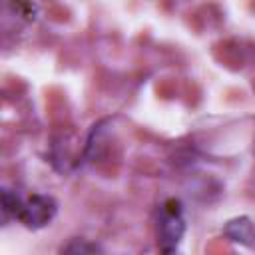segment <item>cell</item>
<instances>
[{
	"mask_svg": "<svg viewBox=\"0 0 255 255\" xmlns=\"http://www.w3.org/2000/svg\"><path fill=\"white\" fill-rule=\"evenodd\" d=\"M56 201L48 195H32L28 197L24 203H22V209H20V215L18 219L26 225V227H32V229H38V227H44L48 225L54 215H56Z\"/></svg>",
	"mask_w": 255,
	"mask_h": 255,
	"instance_id": "7a4b0ae2",
	"label": "cell"
},
{
	"mask_svg": "<svg viewBox=\"0 0 255 255\" xmlns=\"http://www.w3.org/2000/svg\"><path fill=\"white\" fill-rule=\"evenodd\" d=\"M62 251H66V253H96V251H102L96 243H88L86 239H74L70 245H66Z\"/></svg>",
	"mask_w": 255,
	"mask_h": 255,
	"instance_id": "277c9868",
	"label": "cell"
},
{
	"mask_svg": "<svg viewBox=\"0 0 255 255\" xmlns=\"http://www.w3.org/2000/svg\"><path fill=\"white\" fill-rule=\"evenodd\" d=\"M185 231V219L181 211V203L177 199H169L159 209V221H157V235H159V247L165 253H171L177 249L181 237Z\"/></svg>",
	"mask_w": 255,
	"mask_h": 255,
	"instance_id": "6da1fadb",
	"label": "cell"
},
{
	"mask_svg": "<svg viewBox=\"0 0 255 255\" xmlns=\"http://www.w3.org/2000/svg\"><path fill=\"white\" fill-rule=\"evenodd\" d=\"M227 235L233 241H241V243H251L255 239V231L253 225L247 219H235L227 225Z\"/></svg>",
	"mask_w": 255,
	"mask_h": 255,
	"instance_id": "3957f363",
	"label": "cell"
}]
</instances>
